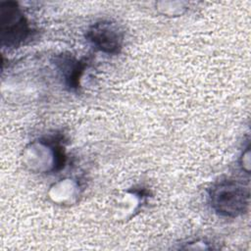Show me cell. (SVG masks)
Wrapping results in <instances>:
<instances>
[{"mask_svg": "<svg viewBox=\"0 0 251 251\" xmlns=\"http://www.w3.org/2000/svg\"><path fill=\"white\" fill-rule=\"evenodd\" d=\"M64 147L53 138H38L23 150L22 162L33 174H50L60 171L65 164Z\"/></svg>", "mask_w": 251, "mask_h": 251, "instance_id": "6da1fadb", "label": "cell"}, {"mask_svg": "<svg viewBox=\"0 0 251 251\" xmlns=\"http://www.w3.org/2000/svg\"><path fill=\"white\" fill-rule=\"evenodd\" d=\"M209 201L212 209L218 215L226 218H237L248 211L249 188L237 180H221L212 186Z\"/></svg>", "mask_w": 251, "mask_h": 251, "instance_id": "7a4b0ae2", "label": "cell"}, {"mask_svg": "<svg viewBox=\"0 0 251 251\" xmlns=\"http://www.w3.org/2000/svg\"><path fill=\"white\" fill-rule=\"evenodd\" d=\"M31 27L16 2L0 3V38L5 47H18L30 35Z\"/></svg>", "mask_w": 251, "mask_h": 251, "instance_id": "3957f363", "label": "cell"}, {"mask_svg": "<svg viewBox=\"0 0 251 251\" xmlns=\"http://www.w3.org/2000/svg\"><path fill=\"white\" fill-rule=\"evenodd\" d=\"M86 38L97 50L114 55L124 46L125 31L115 21L100 20L88 27Z\"/></svg>", "mask_w": 251, "mask_h": 251, "instance_id": "277c9868", "label": "cell"}, {"mask_svg": "<svg viewBox=\"0 0 251 251\" xmlns=\"http://www.w3.org/2000/svg\"><path fill=\"white\" fill-rule=\"evenodd\" d=\"M80 184L77 179L64 177L50 185L47 196L56 205H73L80 196Z\"/></svg>", "mask_w": 251, "mask_h": 251, "instance_id": "5b68a950", "label": "cell"}, {"mask_svg": "<svg viewBox=\"0 0 251 251\" xmlns=\"http://www.w3.org/2000/svg\"><path fill=\"white\" fill-rule=\"evenodd\" d=\"M143 190H126L119 195L114 205V214L119 221L130 220L141 208L145 200Z\"/></svg>", "mask_w": 251, "mask_h": 251, "instance_id": "8992f818", "label": "cell"}, {"mask_svg": "<svg viewBox=\"0 0 251 251\" xmlns=\"http://www.w3.org/2000/svg\"><path fill=\"white\" fill-rule=\"evenodd\" d=\"M58 63L67 85L72 89L77 88L84 70V64L71 56H63Z\"/></svg>", "mask_w": 251, "mask_h": 251, "instance_id": "52a82bcc", "label": "cell"}, {"mask_svg": "<svg viewBox=\"0 0 251 251\" xmlns=\"http://www.w3.org/2000/svg\"><path fill=\"white\" fill-rule=\"evenodd\" d=\"M157 10L168 17H176L182 15L187 7L185 2L180 1H162L156 4Z\"/></svg>", "mask_w": 251, "mask_h": 251, "instance_id": "ba28073f", "label": "cell"}, {"mask_svg": "<svg viewBox=\"0 0 251 251\" xmlns=\"http://www.w3.org/2000/svg\"><path fill=\"white\" fill-rule=\"evenodd\" d=\"M250 146L247 145L241 156H240V159H239V164H240V167L242 169V171H244L246 174H249L250 173V163H251V160H250Z\"/></svg>", "mask_w": 251, "mask_h": 251, "instance_id": "9c48e42d", "label": "cell"}]
</instances>
